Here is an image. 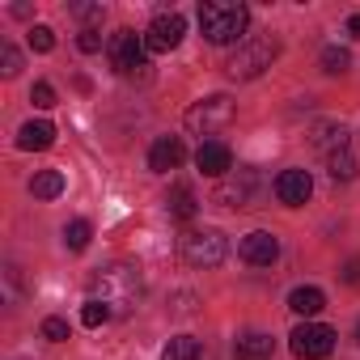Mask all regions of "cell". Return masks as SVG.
Wrapping results in <instances>:
<instances>
[{
  "mask_svg": "<svg viewBox=\"0 0 360 360\" xmlns=\"http://www.w3.org/2000/svg\"><path fill=\"white\" fill-rule=\"evenodd\" d=\"M233 119H238L233 98L229 94H212V98H204V102H195L187 110V131H195V136H221Z\"/></svg>",
  "mask_w": 360,
  "mask_h": 360,
  "instance_id": "cell-3",
  "label": "cell"
},
{
  "mask_svg": "<svg viewBox=\"0 0 360 360\" xmlns=\"http://www.w3.org/2000/svg\"><path fill=\"white\" fill-rule=\"evenodd\" d=\"M276 56H280V43H276L271 34H255V39L238 43V51L229 56L225 72H229L233 81H255L259 72H267V68H271V60H276Z\"/></svg>",
  "mask_w": 360,
  "mask_h": 360,
  "instance_id": "cell-2",
  "label": "cell"
},
{
  "mask_svg": "<svg viewBox=\"0 0 360 360\" xmlns=\"http://www.w3.org/2000/svg\"><path fill=\"white\" fill-rule=\"evenodd\" d=\"M347 64H352V56H347L343 47H326V51H322V68H326L330 77H339V72H347Z\"/></svg>",
  "mask_w": 360,
  "mask_h": 360,
  "instance_id": "cell-24",
  "label": "cell"
},
{
  "mask_svg": "<svg viewBox=\"0 0 360 360\" xmlns=\"http://www.w3.org/2000/svg\"><path fill=\"white\" fill-rule=\"evenodd\" d=\"M238 255H242V263H250V267H271V263L280 259V238L267 233V229H255V233H246V238L238 242Z\"/></svg>",
  "mask_w": 360,
  "mask_h": 360,
  "instance_id": "cell-10",
  "label": "cell"
},
{
  "mask_svg": "<svg viewBox=\"0 0 360 360\" xmlns=\"http://www.w3.org/2000/svg\"><path fill=\"white\" fill-rule=\"evenodd\" d=\"M30 195H34V200H56V195H64V174H60V169H39V174L30 178Z\"/></svg>",
  "mask_w": 360,
  "mask_h": 360,
  "instance_id": "cell-20",
  "label": "cell"
},
{
  "mask_svg": "<svg viewBox=\"0 0 360 360\" xmlns=\"http://www.w3.org/2000/svg\"><path fill=\"white\" fill-rule=\"evenodd\" d=\"M72 13H77L81 22H89V30H94V22H102V18H106V9H102V5H72Z\"/></svg>",
  "mask_w": 360,
  "mask_h": 360,
  "instance_id": "cell-29",
  "label": "cell"
},
{
  "mask_svg": "<svg viewBox=\"0 0 360 360\" xmlns=\"http://www.w3.org/2000/svg\"><path fill=\"white\" fill-rule=\"evenodd\" d=\"M30 47L47 56V51L56 47V34H51V26H30Z\"/></svg>",
  "mask_w": 360,
  "mask_h": 360,
  "instance_id": "cell-26",
  "label": "cell"
},
{
  "mask_svg": "<svg viewBox=\"0 0 360 360\" xmlns=\"http://www.w3.org/2000/svg\"><path fill=\"white\" fill-rule=\"evenodd\" d=\"M309 195H314L309 169H284V174L276 178V200H280L284 208H301V204H309Z\"/></svg>",
  "mask_w": 360,
  "mask_h": 360,
  "instance_id": "cell-11",
  "label": "cell"
},
{
  "mask_svg": "<svg viewBox=\"0 0 360 360\" xmlns=\"http://www.w3.org/2000/svg\"><path fill=\"white\" fill-rule=\"evenodd\" d=\"M110 314H115V309H110L106 301H98V297H89V301L81 305V322H85V326H102V322H110Z\"/></svg>",
  "mask_w": 360,
  "mask_h": 360,
  "instance_id": "cell-23",
  "label": "cell"
},
{
  "mask_svg": "<svg viewBox=\"0 0 360 360\" xmlns=\"http://www.w3.org/2000/svg\"><path fill=\"white\" fill-rule=\"evenodd\" d=\"M30 102H34L39 110H51V106H56V89H51L47 81H39V85L30 89Z\"/></svg>",
  "mask_w": 360,
  "mask_h": 360,
  "instance_id": "cell-27",
  "label": "cell"
},
{
  "mask_svg": "<svg viewBox=\"0 0 360 360\" xmlns=\"http://www.w3.org/2000/svg\"><path fill=\"white\" fill-rule=\"evenodd\" d=\"M200 356H204V343L195 335H178L161 347V360H200Z\"/></svg>",
  "mask_w": 360,
  "mask_h": 360,
  "instance_id": "cell-21",
  "label": "cell"
},
{
  "mask_svg": "<svg viewBox=\"0 0 360 360\" xmlns=\"http://www.w3.org/2000/svg\"><path fill=\"white\" fill-rule=\"evenodd\" d=\"M94 297L106 301L110 309L131 301V297H140V267H110V271H102L94 280Z\"/></svg>",
  "mask_w": 360,
  "mask_h": 360,
  "instance_id": "cell-6",
  "label": "cell"
},
{
  "mask_svg": "<svg viewBox=\"0 0 360 360\" xmlns=\"http://www.w3.org/2000/svg\"><path fill=\"white\" fill-rule=\"evenodd\" d=\"M165 208H169L174 221H191V217L200 212V200H195V191H191L187 183H174L169 195H165Z\"/></svg>",
  "mask_w": 360,
  "mask_h": 360,
  "instance_id": "cell-18",
  "label": "cell"
},
{
  "mask_svg": "<svg viewBox=\"0 0 360 360\" xmlns=\"http://www.w3.org/2000/svg\"><path fill=\"white\" fill-rule=\"evenodd\" d=\"M356 343H360V322H356Z\"/></svg>",
  "mask_w": 360,
  "mask_h": 360,
  "instance_id": "cell-32",
  "label": "cell"
},
{
  "mask_svg": "<svg viewBox=\"0 0 360 360\" xmlns=\"http://www.w3.org/2000/svg\"><path fill=\"white\" fill-rule=\"evenodd\" d=\"M144 56H148V47H144V34H136V30H115L106 39V60L119 77H136L140 68H148Z\"/></svg>",
  "mask_w": 360,
  "mask_h": 360,
  "instance_id": "cell-4",
  "label": "cell"
},
{
  "mask_svg": "<svg viewBox=\"0 0 360 360\" xmlns=\"http://www.w3.org/2000/svg\"><path fill=\"white\" fill-rule=\"evenodd\" d=\"M335 330L330 326H322V322H301L292 335H288V347H292V356L297 360H322V356H330L335 352Z\"/></svg>",
  "mask_w": 360,
  "mask_h": 360,
  "instance_id": "cell-7",
  "label": "cell"
},
{
  "mask_svg": "<svg viewBox=\"0 0 360 360\" xmlns=\"http://www.w3.org/2000/svg\"><path fill=\"white\" fill-rule=\"evenodd\" d=\"M255 191H259V174L255 169H238V174L221 178V187L212 191V204H221V208H250Z\"/></svg>",
  "mask_w": 360,
  "mask_h": 360,
  "instance_id": "cell-9",
  "label": "cell"
},
{
  "mask_svg": "<svg viewBox=\"0 0 360 360\" xmlns=\"http://www.w3.org/2000/svg\"><path fill=\"white\" fill-rule=\"evenodd\" d=\"M0 64H5V68H0L5 77H18V72H22V56H18L13 43H0Z\"/></svg>",
  "mask_w": 360,
  "mask_h": 360,
  "instance_id": "cell-25",
  "label": "cell"
},
{
  "mask_svg": "<svg viewBox=\"0 0 360 360\" xmlns=\"http://www.w3.org/2000/svg\"><path fill=\"white\" fill-rule=\"evenodd\" d=\"M183 161H187L183 136H161V140L148 148V169H157V174H169V169H178Z\"/></svg>",
  "mask_w": 360,
  "mask_h": 360,
  "instance_id": "cell-12",
  "label": "cell"
},
{
  "mask_svg": "<svg viewBox=\"0 0 360 360\" xmlns=\"http://www.w3.org/2000/svg\"><path fill=\"white\" fill-rule=\"evenodd\" d=\"M326 169H330L335 183H347V178H356V174H360V153L347 144V148H339V153H330V157H326Z\"/></svg>",
  "mask_w": 360,
  "mask_h": 360,
  "instance_id": "cell-19",
  "label": "cell"
},
{
  "mask_svg": "<svg viewBox=\"0 0 360 360\" xmlns=\"http://www.w3.org/2000/svg\"><path fill=\"white\" fill-rule=\"evenodd\" d=\"M43 339L64 343V339H68V322H64V318H47V322H43Z\"/></svg>",
  "mask_w": 360,
  "mask_h": 360,
  "instance_id": "cell-28",
  "label": "cell"
},
{
  "mask_svg": "<svg viewBox=\"0 0 360 360\" xmlns=\"http://www.w3.org/2000/svg\"><path fill=\"white\" fill-rule=\"evenodd\" d=\"M195 165H200L208 178H225V174H233V153H229V144H221V140H204L200 153H195Z\"/></svg>",
  "mask_w": 360,
  "mask_h": 360,
  "instance_id": "cell-13",
  "label": "cell"
},
{
  "mask_svg": "<svg viewBox=\"0 0 360 360\" xmlns=\"http://www.w3.org/2000/svg\"><path fill=\"white\" fill-rule=\"evenodd\" d=\"M288 309H292V314H301V318L309 322L314 314H322V309H326V297H322V288L301 284V288H292V292H288Z\"/></svg>",
  "mask_w": 360,
  "mask_h": 360,
  "instance_id": "cell-17",
  "label": "cell"
},
{
  "mask_svg": "<svg viewBox=\"0 0 360 360\" xmlns=\"http://www.w3.org/2000/svg\"><path fill=\"white\" fill-rule=\"evenodd\" d=\"M56 144V127L47 123V119H30V123H22V131H18V148H26V153H43V148H51Z\"/></svg>",
  "mask_w": 360,
  "mask_h": 360,
  "instance_id": "cell-15",
  "label": "cell"
},
{
  "mask_svg": "<svg viewBox=\"0 0 360 360\" xmlns=\"http://www.w3.org/2000/svg\"><path fill=\"white\" fill-rule=\"evenodd\" d=\"M309 144H314L322 157H330V153L347 148V144H352V136H347V127H343V123H314V131H309Z\"/></svg>",
  "mask_w": 360,
  "mask_h": 360,
  "instance_id": "cell-14",
  "label": "cell"
},
{
  "mask_svg": "<svg viewBox=\"0 0 360 360\" xmlns=\"http://www.w3.org/2000/svg\"><path fill=\"white\" fill-rule=\"evenodd\" d=\"M183 34H187V18L183 13H157L153 22H148V30H144V47L153 51V56H165V51H174L178 43H183Z\"/></svg>",
  "mask_w": 360,
  "mask_h": 360,
  "instance_id": "cell-8",
  "label": "cell"
},
{
  "mask_svg": "<svg viewBox=\"0 0 360 360\" xmlns=\"http://www.w3.org/2000/svg\"><path fill=\"white\" fill-rule=\"evenodd\" d=\"M225 255H229V242H225L221 229H191V233L183 238V259H187L191 267L212 271V267L225 263Z\"/></svg>",
  "mask_w": 360,
  "mask_h": 360,
  "instance_id": "cell-5",
  "label": "cell"
},
{
  "mask_svg": "<svg viewBox=\"0 0 360 360\" xmlns=\"http://www.w3.org/2000/svg\"><path fill=\"white\" fill-rule=\"evenodd\" d=\"M271 352H276V339L267 330H246L238 339V347H233L238 360H271Z\"/></svg>",
  "mask_w": 360,
  "mask_h": 360,
  "instance_id": "cell-16",
  "label": "cell"
},
{
  "mask_svg": "<svg viewBox=\"0 0 360 360\" xmlns=\"http://www.w3.org/2000/svg\"><path fill=\"white\" fill-rule=\"evenodd\" d=\"M77 47L89 56V51H102V34L98 30H81V39H77Z\"/></svg>",
  "mask_w": 360,
  "mask_h": 360,
  "instance_id": "cell-30",
  "label": "cell"
},
{
  "mask_svg": "<svg viewBox=\"0 0 360 360\" xmlns=\"http://www.w3.org/2000/svg\"><path fill=\"white\" fill-rule=\"evenodd\" d=\"M246 26H250V9L242 0H208V5H200V30L217 47L238 43L246 34Z\"/></svg>",
  "mask_w": 360,
  "mask_h": 360,
  "instance_id": "cell-1",
  "label": "cell"
},
{
  "mask_svg": "<svg viewBox=\"0 0 360 360\" xmlns=\"http://www.w3.org/2000/svg\"><path fill=\"white\" fill-rule=\"evenodd\" d=\"M89 238H94V225H89V221H68V225H64V246H68L72 255H81V250L89 246Z\"/></svg>",
  "mask_w": 360,
  "mask_h": 360,
  "instance_id": "cell-22",
  "label": "cell"
},
{
  "mask_svg": "<svg viewBox=\"0 0 360 360\" xmlns=\"http://www.w3.org/2000/svg\"><path fill=\"white\" fill-rule=\"evenodd\" d=\"M347 34H356V39H360V13H352V18H347Z\"/></svg>",
  "mask_w": 360,
  "mask_h": 360,
  "instance_id": "cell-31",
  "label": "cell"
}]
</instances>
